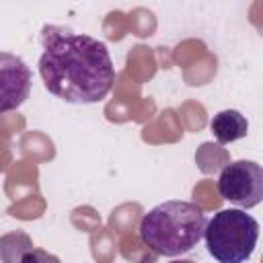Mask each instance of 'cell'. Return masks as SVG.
Instances as JSON below:
<instances>
[{"mask_svg": "<svg viewBox=\"0 0 263 263\" xmlns=\"http://www.w3.org/2000/svg\"><path fill=\"white\" fill-rule=\"evenodd\" d=\"M210 129L220 144H230V142H236L249 134V121L240 111L224 109L212 117Z\"/></svg>", "mask_w": 263, "mask_h": 263, "instance_id": "8992f818", "label": "cell"}, {"mask_svg": "<svg viewBox=\"0 0 263 263\" xmlns=\"http://www.w3.org/2000/svg\"><path fill=\"white\" fill-rule=\"evenodd\" d=\"M33 249V240L27 232L14 230L0 236V261L2 263H21L23 255Z\"/></svg>", "mask_w": 263, "mask_h": 263, "instance_id": "52a82bcc", "label": "cell"}, {"mask_svg": "<svg viewBox=\"0 0 263 263\" xmlns=\"http://www.w3.org/2000/svg\"><path fill=\"white\" fill-rule=\"evenodd\" d=\"M220 195L236 203L240 210H249L263 199V168L253 160H234L226 164L218 177Z\"/></svg>", "mask_w": 263, "mask_h": 263, "instance_id": "277c9868", "label": "cell"}, {"mask_svg": "<svg viewBox=\"0 0 263 263\" xmlns=\"http://www.w3.org/2000/svg\"><path fill=\"white\" fill-rule=\"evenodd\" d=\"M208 218L193 201L171 199L152 208L140 220V240L162 257L189 253L203 238Z\"/></svg>", "mask_w": 263, "mask_h": 263, "instance_id": "7a4b0ae2", "label": "cell"}, {"mask_svg": "<svg viewBox=\"0 0 263 263\" xmlns=\"http://www.w3.org/2000/svg\"><path fill=\"white\" fill-rule=\"evenodd\" d=\"M33 74L23 58L0 51V113L16 111L31 95Z\"/></svg>", "mask_w": 263, "mask_h": 263, "instance_id": "5b68a950", "label": "cell"}, {"mask_svg": "<svg viewBox=\"0 0 263 263\" xmlns=\"http://www.w3.org/2000/svg\"><path fill=\"white\" fill-rule=\"evenodd\" d=\"M171 263H193V261H189V259H177V261H171Z\"/></svg>", "mask_w": 263, "mask_h": 263, "instance_id": "9c48e42d", "label": "cell"}, {"mask_svg": "<svg viewBox=\"0 0 263 263\" xmlns=\"http://www.w3.org/2000/svg\"><path fill=\"white\" fill-rule=\"evenodd\" d=\"M203 238L218 263H247L259 240V222L240 208L220 210L208 220Z\"/></svg>", "mask_w": 263, "mask_h": 263, "instance_id": "3957f363", "label": "cell"}, {"mask_svg": "<svg viewBox=\"0 0 263 263\" xmlns=\"http://www.w3.org/2000/svg\"><path fill=\"white\" fill-rule=\"evenodd\" d=\"M21 263H62L60 261V257H55L53 253H47V251H43V249H31V251H27L25 255H23V259H21Z\"/></svg>", "mask_w": 263, "mask_h": 263, "instance_id": "ba28073f", "label": "cell"}, {"mask_svg": "<svg viewBox=\"0 0 263 263\" xmlns=\"http://www.w3.org/2000/svg\"><path fill=\"white\" fill-rule=\"evenodd\" d=\"M39 74L45 88L76 105L103 101L115 82V66L107 45L90 35L64 27H43Z\"/></svg>", "mask_w": 263, "mask_h": 263, "instance_id": "6da1fadb", "label": "cell"}]
</instances>
